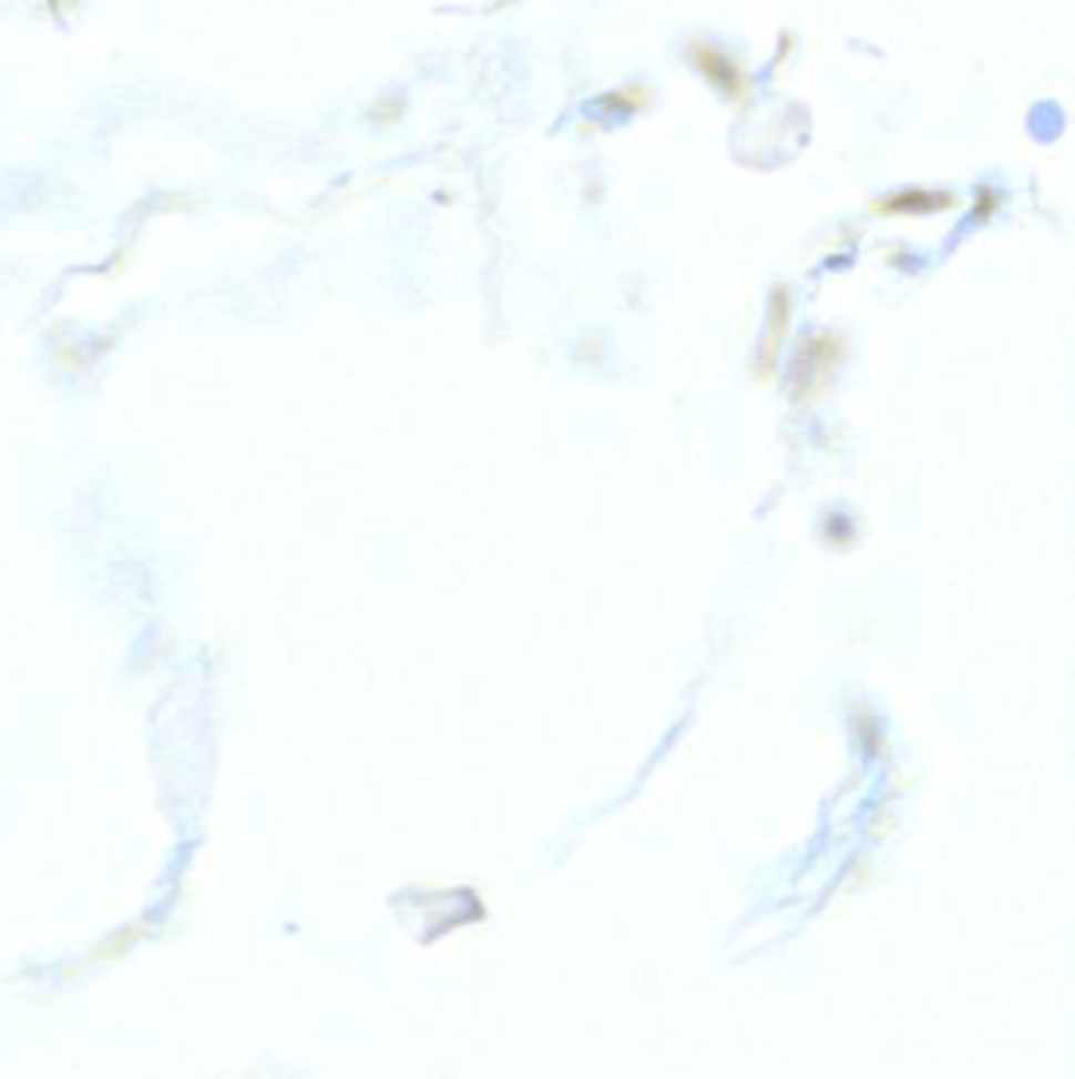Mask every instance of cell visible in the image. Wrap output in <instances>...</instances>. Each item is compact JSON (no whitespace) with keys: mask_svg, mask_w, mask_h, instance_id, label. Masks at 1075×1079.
Masks as SVG:
<instances>
[{"mask_svg":"<svg viewBox=\"0 0 1075 1079\" xmlns=\"http://www.w3.org/2000/svg\"><path fill=\"white\" fill-rule=\"evenodd\" d=\"M690 58H694V67L707 77V80L723 92V95H729V99H741L745 92H748V80H745V73L735 67V61H731L729 54H723V51H716V48H710V44H694V51H690Z\"/></svg>","mask_w":1075,"mask_h":1079,"instance_id":"1","label":"cell"},{"mask_svg":"<svg viewBox=\"0 0 1075 1079\" xmlns=\"http://www.w3.org/2000/svg\"><path fill=\"white\" fill-rule=\"evenodd\" d=\"M953 205V196L943 193H924V190H909V193H895L890 200L877 205V212H893V215H921V212H936Z\"/></svg>","mask_w":1075,"mask_h":1079,"instance_id":"2","label":"cell"}]
</instances>
